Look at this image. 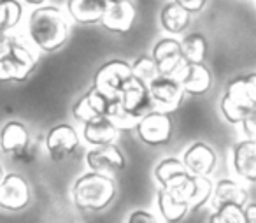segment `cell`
Wrapping results in <instances>:
<instances>
[{
    "mask_svg": "<svg viewBox=\"0 0 256 223\" xmlns=\"http://www.w3.org/2000/svg\"><path fill=\"white\" fill-rule=\"evenodd\" d=\"M28 39L44 53H53L65 46L70 34L67 16L54 6H40L28 18Z\"/></svg>",
    "mask_w": 256,
    "mask_h": 223,
    "instance_id": "obj_1",
    "label": "cell"
},
{
    "mask_svg": "<svg viewBox=\"0 0 256 223\" xmlns=\"http://www.w3.org/2000/svg\"><path fill=\"white\" fill-rule=\"evenodd\" d=\"M116 198V183L110 176L100 172H84L72 186V200L81 211L98 212L107 209Z\"/></svg>",
    "mask_w": 256,
    "mask_h": 223,
    "instance_id": "obj_2",
    "label": "cell"
},
{
    "mask_svg": "<svg viewBox=\"0 0 256 223\" xmlns=\"http://www.w3.org/2000/svg\"><path fill=\"white\" fill-rule=\"evenodd\" d=\"M256 109V74L240 76L228 85L221 99V113L230 123H240Z\"/></svg>",
    "mask_w": 256,
    "mask_h": 223,
    "instance_id": "obj_3",
    "label": "cell"
},
{
    "mask_svg": "<svg viewBox=\"0 0 256 223\" xmlns=\"http://www.w3.org/2000/svg\"><path fill=\"white\" fill-rule=\"evenodd\" d=\"M120 109V97H106L92 86L88 92L82 93L72 104V116H74V120L81 121V123H88V121L95 120V118H110Z\"/></svg>",
    "mask_w": 256,
    "mask_h": 223,
    "instance_id": "obj_4",
    "label": "cell"
},
{
    "mask_svg": "<svg viewBox=\"0 0 256 223\" xmlns=\"http://www.w3.org/2000/svg\"><path fill=\"white\" fill-rule=\"evenodd\" d=\"M130 79H132V72L128 62L109 60L95 72L93 88L106 97H120Z\"/></svg>",
    "mask_w": 256,
    "mask_h": 223,
    "instance_id": "obj_5",
    "label": "cell"
},
{
    "mask_svg": "<svg viewBox=\"0 0 256 223\" xmlns=\"http://www.w3.org/2000/svg\"><path fill=\"white\" fill-rule=\"evenodd\" d=\"M172 130H174V125H172L170 114L160 113V111H151V113L144 114L139 121H137L136 132L139 135V139L148 146H165L172 137Z\"/></svg>",
    "mask_w": 256,
    "mask_h": 223,
    "instance_id": "obj_6",
    "label": "cell"
},
{
    "mask_svg": "<svg viewBox=\"0 0 256 223\" xmlns=\"http://www.w3.org/2000/svg\"><path fill=\"white\" fill-rule=\"evenodd\" d=\"M30 202H32V188L28 181L18 172L4 174V179L0 181V207L18 212L28 207Z\"/></svg>",
    "mask_w": 256,
    "mask_h": 223,
    "instance_id": "obj_7",
    "label": "cell"
},
{
    "mask_svg": "<svg viewBox=\"0 0 256 223\" xmlns=\"http://www.w3.org/2000/svg\"><path fill=\"white\" fill-rule=\"evenodd\" d=\"M150 90V97L153 107L160 113L170 114L181 107L182 100H184V92L179 86V83L174 78L168 76H158L148 85Z\"/></svg>",
    "mask_w": 256,
    "mask_h": 223,
    "instance_id": "obj_8",
    "label": "cell"
},
{
    "mask_svg": "<svg viewBox=\"0 0 256 223\" xmlns=\"http://www.w3.org/2000/svg\"><path fill=\"white\" fill-rule=\"evenodd\" d=\"M48 155L53 162H62L79 148V135L68 123H58L50 128L44 139Z\"/></svg>",
    "mask_w": 256,
    "mask_h": 223,
    "instance_id": "obj_9",
    "label": "cell"
},
{
    "mask_svg": "<svg viewBox=\"0 0 256 223\" xmlns=\"http://www.w3.org/2000/svg\"><path fill=\"white\" fill-rule=\"evenodd\" d=\"M184 169L195 177H209L216 170L218 155L207 142H193L181 158Z\"/></svg>",
    "mask_w": 256,
    "mask_h": 223,
    "instance_id": "obj_10",
    "label": "cell"
},
{
    "mask_svg": "<svg viewBox=\"0 0 256 223\" xmlns=\"http://www.w3.org/2000/svg\"><path fill=\"white\" fill-rule=\"evenodd\" d=\"M120 102H121V109L128 116L137 118V120H140L144 114L154 111L148 85H144L142 81H139L136 78L130 79L128 85L123 88V92L120 95Z\"/></svg>",
    "mask_w": 256,
    "mask_h": 223,
    "instance_id": "obj_11",
    "label": "cell"
},
{
    "mask_svg": "<svg viewBox=\"0 0 256 223\" xmlns=\"http://www.w3.org/2000/svg\"><path fill=\"white\" fill-rule=\"evenodd\" d=\"M86 163L90 170L110 176L126 169V158L116 144L96 146L86 153Z\"/></svg>",
    "mask_w": 256,
    "mask_h": 223,
    "instance_id": "obj_12",
    "label": "cell"
},
{
    "mask_svg": "<svg viewBox=\"0 0 256 223\" xmlns=\"http://www.w3.org/2000/svg\"><path fill=\"white\" fill-rule=\"evenodd\" d=\"M151 58L156 65L158 74L168 76V78H174L179 72V69L184 65L179 41L174 39V37H164V39L158 41L153 48Z\"/></svg>",
    "mask_w": 256,
    "mask_h": 223,
    "instance_id": "obj_13",
    "label": "cell"
},
{
    "mask_svg": "<svg viewBox=\"0 0 256 223\" xmlns=\"http://www.w3.org/2000/svg\"><path fill=\"white\" fill-rule=\"evenodd\" d=\"M184 95H204L212 86V72L206 64H184L174 76Z\"/></svg>",
    "mask_w": 256,
    "mask_h": 223,
    "instance_id": "obj_14",
    "label": "cell"
},
{
    "mask_svg": "<svg viewBox=\"0 0 256 223\" xmlns=\"http://www.w3.org/2000/svg\"><path fill=\"white\" fill-rule=\"evenodd\" d=\"M30 132L25 123L11 120L0 128V149L12 158H22L28 153Z\"/></svg>",
    "mask_w": 256,
    "mask_h": 223,
    "instance_id": "obj_15",
    "label": "cell"
},
{
    "mask_svg": "<svg viewBox=\"0 0 256 223\" xmlns=\"http://www.w3.org/2000/svg\"><path fill=\"white\" fill-rule=\"evenodd\" d=\"M137 18V9L132 2H112L107 6L100 25L118 36H124L132 30Z\"/></svg>",
    "mask_w": 256,
    "mask_h": 223,
    "instance_id": "obj_16",
    "label": "cell"
},
{
    "mask_svg": "<svg viewBox=\"0 0 256 223\" xmlns=\"http://www.w3.org/2000/svg\"><path fill=\"white\" fill-rule=\"evenodd\" d=\"M190 177L192 174L184 169L181 158H176V156L164 158L154 167V179L162 186V190H179L188 183Z\"/></svg>",
    "mask_w": 256,
    "mask_h": 223,
    "instance_id": "obj_17",
    "label": "cell"
},
{
    "mask_svg": "<svg viewBox=\"0 0 256 223\" xmlns=\"http://www.w3.org/2000/svg\"><path fill=\"white\" fill-rule=\"evenodd\" d=\"M249 202V191L242 183L235 179H220L212 188V197L210 204L212 207H223V205H235V207H244Z\"/></svg>",
    "mask_w": 256,
    "mask_h": 223,
    "instance_id": "obj_18",
    "label": "cell"
},
{
    "mask_svg": "<svg viewBox=\"0 0 256 223\" xmlns=\"http://www.w3.org/2000/svg\"><path fill=\"white\" fill-rule=\"evenodd\" d=\"M232 162L238 177L254 183L256 181V142L242 139L232 149Z\"/></svg>",
    "mask_w": 256,
    "mask_h": 223,
    "instance_id": "obj_19",
    "label": "cell"
},
{
    "mask_svg": "<svg viewBox=\"0 0 256 223\" xmlns=\"http://www.w3.org/2000/svg\"><path fill=\"white\" fill-rule=\"evenodd\" d=\"M107 6V0H68L67 11L79 25H95L100 23Z\"/></svg>",
    "mask_w": 256,
    "mask_h": 223,
    "instance_id": "obj_20",
    "label": "cell"
},
{
    "mask_svg": "<svg viewBox=\"0 0 256 223\" xmlns=\"http://www.w3.org/2000/svg\"><path fill=\"white\" fill-rule=\"evenodd\" d=\"M118 135H120V132L112 127V123L106 116L95 118V120L84 123V127H82V137L93 148H96V146L116 144Z\"/></svg>",
    "mask_w": 256,
    "mask_h": 223,
    "instance_id": "obj_21",
    "label": "cell"
},
{
    "mask_svg": "<svg viewBox=\"0 0 256 223\" xmlns=\"http://www.w3.org/2000/svg\"><path fill=\"white\" fill-rule=\"evenodd\" d=\"M192 23V15L186 9H182L179 4H176L174 0L165 4L160 11V25L165 32L170 36H178V34L186 32V29Z\"/></svg>",
    "mask_w": 256,
    "mask_h": 223,
    "instance_id": "obj_22",
    "label": "cell"
},
{
    "mask_svg": "<svg viewBox=\"0 0 256 223\" xmlns=\"http://www.w3.org/2000/svg\"><path fill=\"white\" fill-rule=\"evenodd\" d=\"M156 204H158V211L160 216L164 218V221L167 223H179L186 218L190 207L182 198H179L176 193L168 190H162L158 191L156 197Z\"/></svg>",
    "mask_w": 256,
    "mask_h": 223,
    "instance_id": "obj_23",
    "label": "cell"
},
{
    "mask_svg": "<svg viewBox=\"0 0 256 223\" xmlns=\"http://www.w3.org/2000/svg\"><path fill=\"white\" fill-rule=\"evenodd\" d=\"M179 46L184 64H204L207 57V39L204 34H188L184 39L179 41Z\"/></svg>",
    "mask_w": 256,
    "mask_h": 223,
    "instance_id": "obj_24",
    "label": "cell"
},
{
    "mask_svg": "<svg viewBox=\"0 0 256 223\" xmlns=\"http://www.w3.org/2000/svg\"><path fill=\"white\" fill-rule=\"evenodd\" d=\"M23 6L20 0H0V32L9 34L20 25Z\"/></svg>",
    "mask_w": 256,
    "mask_h": 223,
    "instance_id": "obj_25",
    "label": "cell"
},
{
    "mask_svg": "<svg viewBox=\"0 0 256 223\" xmlns=\"http://www.w3.org/2000/svg\"><path fill=\"white\" fill-rule=\"evenodd\" d=\"M212 188H214V183L209 179V177H195L193 176V190H192V195H190L188 207L190 209H198V207H204L207 202H210V197H212Z\"/></svg>",
    "mask_w": 256,
    "mask_h": 223,
    "instance_id": "obj_26",
    "label": "cell"
},
{
    "mask_svg": "<svg viewBox=\"0 0 256 223\" xmlns=\"http://www.w3.org/2000/svg\"><path fill=\"white\" fill-rule=\"evenodd\" d=\"M30 74H32V72L26 71L22 65H18L12 58H9L8 55L0 57V81L23 83L28 79Z\"/></svg>",
    "mask_w": 256,
    "mask_h": 223,
    "instance_id": "obj_27",
    "label": "cell"
},
{
    "mask_svg": "<svg viewBox=\"0 0 256 223\" xmlns=\"http://www.w3.org/2000/svg\"><path fill=\"white\" fill-rule=\"evenodd\" d=\"M130 72H132V78L142 81L144 85H150L154 78H158V69L154 65L153 58L151 57H139L132 65H130Z\"/></svg>",
    "mask_w": 256,
    "mask_h": 223,
    "instance_id": "obj_28",
    "label": "cell"
},
{
    "mask_svg": "<svg viewBox=\"0 0 256 223\" xmlns=\"http://www.w3.org/2000/svg\"><path fill=\"white\" fill-rule=\"evenodd\" d=\"M209 223H244V214H242L240 207L223 205V207H218L210 214Z\"/></svg>",
    "mask_w": 256,
    "mask_h": 223,
    "instance_id": "obj_29",
    "label": "cell"
},
{
    "mask_svg": "<svg viewBox=\"0 0 256 223\" xmlns=\"http://www.w3.org/2000/svg\"><path fill=\"white\" fill-rule=\"evenodd\" d=\"M107 120L112 123V127L116 128L118 132H130V130H136L137 127V118H132L128 116L126 113H124L123 109H120L118 113H114L110 118H107Z\"/></svg>",
    "mask_w": 256,
    "mask_h": 223,
    "instance_id": "obj_30",
    "label": "cell"
},
{
    "mask_svg": "<svg viewBox=\"0 0 256 223\" xmlns=\"http://www.w3.org/2000/svg\"><path fill=\"white\" fill-rule=\"evenodd\" d=\"M126 223H158V219L153 212L146 211V209H136L134 212H130Z\"/></svg>",
    "mask_w": 256,
    "mask_h": 223,
    "instance_id": "obj_31",
    "label": "cell"
},
{
    "mask_svg": "<svg viewBox=\"0 0 256 223\" xmlns=\"http://www.w3.org/2000/svg\"><path fill=\"white\" fill-rule=\"evenodd\" d=\"M240 125H242V134L246 135V139L254 141V137H256V118H254V114H249L248 118H244V120L240 121Z\"/></svg>",
    "mask_w": 256,
    "mask_h": 223,
    "instance_id": "obj_32",
    "label": "cell"
},
{
    "mask_svg": "<svg viewBox=\"0 0 256 223\" xmlns=\"http://www.w3.org/2000/svg\"><path fill=\"white\" fill-rule=\"evenodd\" d=\"M176 4H179L182 9L193 15V13H200L204 9V6L207 4V0H174Z\"/></svg>",
    "mask_w": 256,
    "mask_h": 223,
    "instance_id": "obj_33",
    "label": "cell"
},
{
    "mask_svg": "<svg viewBox=\"0 0 256 223\" xmlns=\"http://www.w3.org/2000/svg\"><path fill=\"white\" fill-rule=\"evenodd\" d=\"M242 214H244V223H256V204L254 202H248L242 207Z\"/></svg>",
    "mask_w": 256,
    "mask_h": 223,
    "instance_id": "obj_34",
    "label": "cell"
},
{
    "mask_svg": "<svg viewBox=\"0 0 256 223\" xmlns=\"http://www.w3.org/2000/svg\"><path fill=\"white\" fill-rule=\"evenodd\" d=\"M11 41H12V36L0 32V57H4V55L8 53L9 46H11Z\"/></svg>",
    "mask_w": 256,
    "mask_h": 223,
    "instance_id": "obj_35",
    "label": "cell"
},
{
    "mask_svg": "<svg viewBox=\"0 0 256 223\" xmlns=\"http://www.w3.org/2000/svg\"><path fill=\"white\" fill-rule=\"evenodd\" d=\"M26 4H30V6H37V8H40V6H44V2L46 0H25Z\"/></svg>",
    "mask_w": 256,
    "mask_h": 223,
    "instance_id": "obj_36",
    "label": "cell"
},
{
    "mask_svg": "<svg viewBox=\"0 0 256 223\" xmlns=\"http://www.w3.org/2000/svg\"><path fill=\"white\" fill-rule=\"evenodd\" d=\"M109 4H112V2H132V0H107Z\"/></svg>",
    "mask_w": 256,
    "mask_h": 223,
    "instance_id": "obj_37",
    "label": "cell"
},
{
    "mask_svg": "<svg viewBox=\"0 0 256 223\" xmlns=\"http://www.w3.org/2000/svg\"><path fill=\"white\" fill-rule=\"evenodd\" d=\"M4 179V169H2V165H0V181Z\"/></svg>",
    "mask_w": 256,
    "mask_h": 223,
    "instance_id": "obj_38",
    "label": "cell"
}]
</instances>
